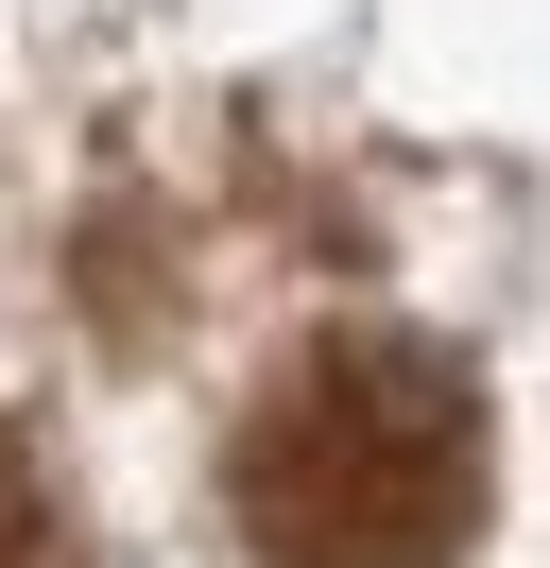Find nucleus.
Here are the masks:
<instances>
[{
  "mask_svg": "<svg viewBox=\"0 0 550 568\" xmlns=\"http://www.w3.org/2000/svg\"><path fill=\"white\" fill-rule=\"evenodd\" d=\"M224 517L258 568H465L481 551V379L430 327H309L224 430Z\"/></svg>",
  "mask_w": 550,
  "mask_h": 568,
  "instance_id": "f257e3e1",
  "label": "nucleus"
},
{
  "mask_svg": "<svg viewBox=\"0 0 550 568\" xmlns=\"http://www.w3.org/2000/svg\"><path fill=\"white\" fill-rule=\"evenodd\" d=\"M0 568H86V534H69V499H52V465L18 448V414H0Z\"/></svg>",
  "mask_w": 550,
  "mask_h": 568,
  "instance_id": "f03ea898",
  "label": "nucleus"
}]
</instances>
